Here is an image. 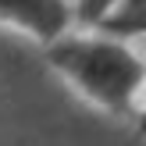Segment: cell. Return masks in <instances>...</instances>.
Here are the masks:
<instances>
[{"label": "cell", "instance_id": "cell-1", "mask_svg": "<svg viewBox=\"0 0 146 146\" xmlns=\"http://www.w3.org/2000/svg\"><path fill=\"white\" fill-rule=\"evenodd\" d=\"M46 64L86 100L114 118H135L146 89V61L135 43L104 32H64L43 46Z\"/></svg>", "mask_w": 146, "mask_h": 146}, {"label": "cell", "instance_id": "cell-2", "mask_svg": "<svg viewBox=\"0 0 146 146\" xmlns=\"http://www.w3.org/2000/svg\"><path fill=\"white\" fill-rule=\"evenodd\" d=\"M0 25H11L46 46L75 29L71 0H0Z\"/></svg>", "mask_w": 146, "mask_h": 146}, {"label": "cell", "instance_id": "cell-3", "mask_svg": "<svg viewBox=\"0 0 146 146\" xmlns=\"http://www.w3.org/2000/svg\"><path fill=\"white\" fill-rule=\"evenodd\" d=\"M93 32H104V36H114V39L135 43L146 32V0H118V4L100 18V25L93 29Z\"/></svg>", "mask_w": 146, "mask_h": 146}, {"label": "cell", "instance_id": "cell-4", "mask_svg": "<svg viewBox=\"0 0 146 146\" xmlns=\"http://www.w3.org/2000/svg\"><path fill=\"white\" fill-rule=\"evenodd\" d=\"M118 0H71V18H75L78 29H96L100 18H104Z\"/></svg>", "mask_w": 146, "mask_h": 146}]
</instances>
